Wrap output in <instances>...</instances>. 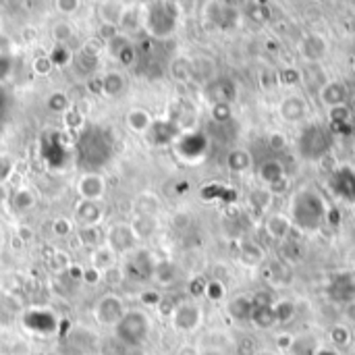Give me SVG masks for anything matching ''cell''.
Returning a JSON list of instances; mask_svg holds the SVG:
<instances>
[{
  "instance_id": "b9f144b4",
  "label": "cell",
  "mask_w": 355,
  "mask_h": 355,
  "mask_svg": "<svg viewBox=\"0 0 355 355\" xmlns=\"http://www.w3.org/2000/svg\"><path fill=\"white\" fill-rule=\"evenodd\" d=\"M52 231H54L58 237L69 235V233H71V221H66V219H56L54 225H52Z\"/></svg>"
},
{
  "instance_id": "83f0119b",
  "label": "cell",
  "mask_w": 355,
  "mask_h": 355,
  "mask_svg": "<svg viewBox=\"0 0 355 355\" xmlns=\"http://www.w3.org/2000/svg\"><path fill=\"white\" fill-rule=\"evenodd\" d=\"M280 252H282V258L285 260H293V262H297V260H302V245L297 243V241H293V239H287V241H282L280 243Z\"/></svg>"
},
{
  "instance_id": "603a6c76",
  "label": "cell",
  "mask_w": 355,
  "mask_h": 355,
  "mask_svg": "<svg viewBox=\"0 0 355 355\" xmlns=\"http://www.w3.org/2000/svg\"><path fill=\"white\" fill-rule=\"evenodd\" d=\"M272 310H274V316H276V324H287L295 316V304H291L289 299L274 302Z\"/></svg>"
},
{
  "instance_id": "8fae6325",
  "label": "cell",
  "mask_w": 355,
  "mask_h": 355,
  "mask_svg": "<svg viewBox=\"0 0 355 355\" xmlns=\"http://www.w3.org/2000/svg\"><path fill=\"white\" fill-rule=\"evenodd\" d=\"M96 318L102 324H119L121 318H123V304H121V299H117V297H104L98 304Z\"/></svg>"
},
{
  "instance_id": "e0dca14e",
  "label": "cell",
  "mask_w": 355,
  "mask_h": 355,
  "mask_svg": "<svg viewBox=\"0 0 355 355\" xmlns=\"http://www.w3.org/2000/svg\"><path fill=\"white\" fill-rule=\"evenodd\" d=\"M299 75H302V82H304L310 90H314V92H320L322 86L328 82L326 75H324V71L318 66V62H316V64H308Z\"/></svg>"
},
{
  "instance_id": "c3c4849f",
  "label": "cell",
  "mask_w": 355,
  "mask_h": 355,
  "mask_svg": "<svg viewBox=\"0 0 355 355\" xmlns=\"http://www.w3.org/2000/svg\"><path fill=\"white\" fill-rule=\"evenodd\" d=\"M297 82H302L299 71H285L282 73V84H297Z\"/></svg>"
},
{
  "instance_id": "f5cc1de1",
  "label": "cell",
  "mask_w": 355,
  "mask_h": 355,
  "mask_svg": "<svg viewBox=\"0 0 355 355\" xmlns=\"http://www.w3.org/2000/svg\"><path fill=\"white\" fill-rule=\"evenodd\" d=\"M88 88L92 90V92H96V94H100V92H104V84H102V79H92L90 84H88Z\"/></svg>"
},
{
  "instance_id": "d590c367",
  "label": "cell",
  "mask_w": 355,
  "mask_h": 355,
  "mask_svg": "<svg viewBox=\"0 0 355 355\" xmlns=\"http://www.w3.org/2000/svg\"><path fill=\"white\" fill-rule=\"evenodd\" d=\"M102 280L106 282V285L114 287V285H119V282L123 280V270L117 268V266H110V268H106V270L102 272Z\"/></svg>"
},
{
  "instance_id": "816d5d0a",
  "label": "cell",
  "mask_w": 355,
  "mask_h": 355,
  "mask_svg": "<svg viewBox=\"0 0 355 355\" xmlns=\"http://www.w3.org/2000/svg\"><path fill=\"white\" fill-rule=\"evenodd\" d=\"M191 291H193V295H204L206 293V280H195L191 285Z\"/></svg>"
},
{
  "instance_id": "d4e9b609",
  "label": "cell",
  "mask_w": 355,
  "mask_h": 355,
  "mask_svg": "<svg viewBox=\"0 0 355 355\" xmlns=\"http://www.w3.org/2000/svg\"><path fill=\"white\" fill-rule=\"evenodd\" d=\"M102 84H104V94L106 96H119L125 88V79H123L121 73H108L102 79Z\"/></svg>"
},
{
  "instance_id": "f907efd6",
  "label": "cell",
  "mask_w": 355,
  "mask_h": 355,
  "mask_svg": "<svg viewBox=\"0 0 355 355\" xmlns=\"http://www.w3.org/2000/svg\"><path fill=\"white\" fill-rule=\"evenodd\" d=\"M177 355H201V353H199V349L193 347V345H183V347L177 351Z\"/></svg>"
},
{
  "instance_id": "74e56055",
  "label": "cell",
  "mask_w": 355,
  "mask_h": 355,
  "mask_svg": "<svg viewBox=\"0 0 355 355\" xmlns=\"http://www.w3.org/2000/svg\"><path fill=\"white\" fill-rule=\"evenodd\" d=\"M252 204L258 206V210H268L272 204V193L270 191H256L252 195Z\"/></svg>"
},
{
  "instance_id": "60d3db41",
  "label": "cell",
  "mask_w": 355,
  "mask_h": 355,
  "mask_svg": "<svg viewBox=\"0 0 355 355\" xmlns=\"http://www.w3.org/2000/svg\"><path fill=\"white\" fill-rule=\"evenodd\" d=\"M247 13L254 21H260V23L270 19V11L266 9V5H252V11H247Z\"/></svg>"
},
{
  "instance_id": "7c38bea8",
  "label": "cell",
  "mask_w": 355,
  "mask_h": 355,
  "mask_svg": "<svg viewBox=\"0 0 355 355\" xmlns=\"http://www.w3.org/2000/svg\"><path fill=\"white\" fill-rule=\"evenodd\" d=\"M208 96L215 104H231L237 98V88L231 79H217L208 86Z\"/></svg>"
},
{
  "instance_id": "f35d334b",
  "label": "cell",
  "mask_w": 355,
  "mask_h": 355,
  "mask_svg": "<svg viewBox=\"0 0 355 355\" xmlns=\"http://www.w3.org/2000/svg\"><path fill=\"white\" fill-rule=\"evenodd\" d=\"M119 36V25H112V23H102L100 29H98V38L102 42H110Z\"/></svg>"
},
{
  "instance_id": "f546056e",
  "label": "cell",
  "mask_w": 355,
  "mask_h": 355,
  "mask_svg": "<svg viewBox=\"0 0 355 355\" xmlns=\"http://www.w3.org/2000/svg\"><path fill=\"white\" fill-rule=\"evenodd\" d=\"M212 302H221L225 297V285H223V280L215 278V280H208L206 282V293Z\"/></svg>"
},
{
  "instance_id": "30bf717a",
  "label": "cell",
  "mask_w": 355,
  "mask_h": 355,
  "mask_svg": "<svg viewBox=\"0 0 355 355\" xmlns=\"http://www.w3.org/2000/svg\"><path fill=\"white\" fill-rule=\"evenodd\" d=\"M332 189L336 191V195L355 201V173L351 169H339L332 179H330Z\"/></svg>"
},
{
  "instance_id": "484cf974",
  "label": "cell",
  "mask_w": 355,
  "mask_h": 355,
  "mask_svg": "<svg viewBox=\"0 0 355 355\" xmlns=\"http://www.w3.org/2000/svg\"><path fill=\"white\" fill-rule=\"evenodd\" d=\"M110 266H114V252L110 247H100L94 254V268L100 270V272H104Z\"/></svg>"
},
{
  "instance_id": "277c9868",
  "label": "cell",
  "mask_w": 355,
  "mask_h": 355,
  "mask_svg": "<svg viewBox=\"0 0 355 355\" xmlns=\"http://www.w3.org/2000/svg\"><path fill=\"white\" fill-rule=\"evenodd\" d=\"M264 229H266V233H268L270 239L282 243V241L291 239V229H293V225H291L289 217L282 215V212H270V215L266 217Z\"/></svg>"
},
{
  "instance_id": "ba28073f",
  "label": "cell",
  "mask_w": 355,
  "mask_h": 355,
  "mask_svg": "<svg viewBox=\"0 0 355 355\" xmlns=\"http://www.w3.org/2000/svg\"><path fill=\"white\" fill-rule=\"evenodd\" d=\"M299 50H302V56L306 58L308 64H316L328 50V44L326 40L320 36V34H308L302 44H299Z\"/></svg>"
},
{
  "instance_id": "5bb4252c",
  "label": "cell",
  "mask_w": 355,
  "mask_h": 355,
  "mask_svg": "<svg viewBox=\"0 0 355 355\" xmlns=\"http://www.w3.org/2000/svg\"><path fill=\"white\" fill-rule=\"evenodd\" d=\"M79 193L86 201H96L104 193V179L100 175H86L79 181Z\"/></svg>"
},
{
  "instance_id": "681fc988",
  "label": "cell",
  "mask_w": 355,
  "mask_h": 355,
  "mask_svg": "<svg viewBox=\"0 0 355 355\" xmlns=\"http://www.w3.org/2000/svg\"><path fill=\"white\" fill-rule=\"evenodd\" d=\"M56 7H58L62 13H73V9L79 7V3H73V0H69V3H56Z\"/></svg>"
},
{
  "instance_id": "ab89813d",
  "label": "cell",
  "mask_w": 355,
  "mask_h": 355,
  "mask_svg": "<svg viewBox=\"0 0 355 355\" xmlns=\"http://www.w3.org/2000/svg\"><path fill=\"white\" fill-rule=\"evenodd\" d=\"M212 117L219 123H225L231 119V104H215L212 106Z\"/></svg>"
},
{
  "instance_id": "7a4b0ae2",
  "label": "cell",
  "mask_w": 355,
  "mask_h": 355,
  "mask_svg": "<svg viewBox=\"0 0 355 355\" xmlns=\"http://www.w3.org/2000/svg\"><path fill=\"white\" fill-rule=\"evenodd\" d=\"M330 146H332V135L322 125H308L299 133V139H297V150H299L302 158H306L310 162L322 160L328 154Z\"/></svg>"
},
{
  "instance_id": "7402d4cb",
  "label": "cell",
  "mask_w": 355,
  "mask_h": 355,
  "mask_svg": "<svg viewBox=\"0 0 355 355\" xmlns=\"http://www.w3.org/2000/svg\"><path fill=\"white\" fill-rule=\"evenodd\" d=\"M249 164H252V156L245 150H233L227 156V167L231 173H243L249 169Z\"/></svg>"
},
{
  "instance_id": "ee69618b",
  "label": "cell",
  "mask_w": 355,
  "mask_h": 355,
  "mask_svg": "<svg viewBox=\"0 0 355 355\" xmlns=\"http://www.w3.org/2000/svg\"><path fill=\"white\" fill-rule=\"evenodd\" d=\"M82 278H84L86 282H90V285H96V282H100V280H102V272H100V270H96V268H88V270H84Z\"/></svg>"
},
{
  "instance_id": "6f0895ef",
  "label": "cell",
  "mask_w": 355,
  "mask_h": 355,
  "mask_svg": "<svg viewBox=\"0 0 355 355\" xmlns=\"http://www.w3.org/2000/svg\"><path fill=\"white\" fill-rule=\"evenodd\" d=\"M0 241H3V233H0Z\"/></svg>"
},
{
  "instance_id": "f6af8a7d",
  "label": "cell",
  "mask_w": 355,
  "mask_h": 355,
  "mask_svg": "<svg viewBox=\"0 0 355 355\" xmlns=\"http://www.w3.org/2000/svg\"><path fill=\"white\" fill-rule=\"evenodd\" d=\"M52 266H54L56 270H64V268H69V256H64L62 252H56V254H54V258H52Z\"/></svg>"
},
{
  "instance_id": "8d00e7d4",
  "label": "cell",
  "mask_w": 355,
  "mask_h": 355,
  "mask_svg": "<svg viewBox=\"0 0 355 355\" xmlns=\"http://www.w3.org/2000/svg\"><path fill=\"white\" fill-rule=\"evenodd\" d=\"M79 237L86 245H98L100 243V235H98V227H82Z\"/></svg>"
},
{
  "instance_id": "4fadbf2b",
  "label": "cell",
  "mask_w": 355,
  "mask_h": 355,
  "mask_svg": "<svg viewBox=\"0 0 355 355\" xmlns=\"http://www.w3.org/2000/svg\"><path fill=\"white\" fill-rule=\"evenodd\" d=\"M258 175L260 179L266 183V185H272L274 189L285 181V167H282L280 160H274V158H268L260 164L258 169Z\"/></svg>"
},
{
  "instance_id": "2e32d148",
  "label": "cell",
  "mask_w": 355,
  "mask_h": 355,
  "mask_svg": "<svg viewBox=\"0 0 355 355\" xmlns=\"http://www.w3.org/2000/svg\"><path fill=\"white\" fill-rule=\"evenodd\" d=\"M249 322L256 324V328H262V330L272 328L276 324V316H274L272 306H254L252 316H249Z\"/></svg>"
},
{
  "instance_id": "9a60e30c",
  "label": "cell",
  "mask_w": 355,
  "mask_h": 355,
  "mask_svg": "<svg viewBox=\"0 0 355 355\" xmlns=\"http://www.w3.org/2000/svg\"><path fill=\"white\" fill-rule=\"evenodd\" d=\"M100 219H102V208L96 201H84L77 206V221L84 227H96Z\"/></svg>"
},
{
  "instance_id": "8992f818",
  "label": "cell",
  "mask_w": 355,
  "mask_h": 355,
  "mask_svg": "<svg viewBox=\"0 0 355 355\" xmlns=\"http://www.w3.org/2000/svg\"><path fill=\"white\" fill-rule=\"evenodd\" d=\"M349 96V90H347V84L341 82V79H332V82H326L322 86V90L318 92V98L320 102L326 106V108H334V106H343L345 100Z\"/></svg>"
},
{
  "instance_id": "9c48e42d",
  "label": "cell",
  "mask_w": 355,
  "mask_h": 355,
  "mask_svg": "<svg viewBox=\"0 0 355 355\" xmlns=\"http://www.w3.org/2000/svg\"><path fill=\"white\" fill-rule=\"evenodd\" d=\"M308 112V104L302 96H287L278 106V114L287 123H299Z\"/></svg>"
},
{
  "instance_id": "3957f363",
  "label": "cell",
  "mask_w": 355,
  "mask_h": 355,
  "mask_svg": "<svg viewBox=\"0 0 355 355\" xmlns=\"http://www.w3.org/2000/svg\"><path fill=\"white\" fill-rule=\"evenodd\" d=\"M169 5H154V11L148 13V29L158 36H171L177 25V11H167Z\"/></svg>"
},
{
  "instance_id": "e575fe53",
  "label": "cell",
  "mask_w": 355,
  "mask_h": 355,
  "mask_svg": "<svg viewBox=\"0 0 355 355\" xmlns=\"http://www.w3.org/2000/svg\"><path fill=\"white\" fill-rule=\"evenodd\" d=\"M32 69H34V73L40 75V77L48 75L50 71H52V60H50V56H40V58H36L34 64H32Z\"/></svg>"
},
{
  "instance_id": "9f6ffc18",
  "label": "cell",
  "mask_w": 355,
  "mask_h": 355,
  "mask_svg": "<svg viewBox=\"0 0 355 355\" xmlns=\"http://www.w3.org/2000/svg\"><path fill=\"white\" fill-rule=\"evenodd\" d=\"M316 355H336L332 349H318V353Z\"/></svg>"
},
{
  "instance_id": "f1b7e54d",
  "label": "cell",
  "mask_w": 355,
  "mask_h": 355,
  "mask_svg": "<svg viewBox=\"0 0 355 355\" xmlns=\"http://www.w3.org/2000/svg\"><path fill=\"white\" fill-rule=\"evenodd\" d=\"M330 341H332L336 347H345V345H349V341H351V330H349L347 326H343V324H336V326L330 328Z\"/></svg>"
},
{
  "instance_id": "52a82bcc",
  "label": "cell",
  "mask_w": 355,
  "mask_h": 355,
  "mask_svg": "<svg viewBox=\"0 0 355 355\" xmlns=\"http://www.w3.org/2000/svg\"><path fill=\"white\" fill-rule=\"evenodd\" d=\"M108 247L114 252V254H125V252H131L137 243V237L133 233L131 227L127 225H117L110 233H108Z\"/></svg>"
},
{
  "instance_id": "7bdbcfd3",
  "label": "cell",
  "mask_w": 355,
  "mask_h": 355,
  "mask_svg": "<svg viewBox=\"0 0 355 355\" xmlns=\"http://www.w3.org/2000/svg\"><path fill=\"white\" fill-rule=\"evenodd\" d=\"M268 141H270V148L272 150H282V148L287 146V137L282 135V133H272Z\"/></svg>"
},
{
  "instance_id": "11a10c76",
  "label": "cell",
  "mask_w": 355,
  "mask_h": 355,
  "mask_svg": "<svg viewBox=\"0 0 355 355\" xmlns=\"http://www.w3.org/2000/svg\"><path fill=\"white\" fill-rule=\"evenodd\" d=\"M254 355H276L274 351H270V349H258Z\"/></svg>"
},
{
  "instance_id": "836d02e7",
  "label": "cell",
  "mask_w": 355,
  "mask_h": 355,
  "mask_svg": "<svg viewBox=\"0 0 355 355\" xmlns=\"http://www.w3.org/2000/svg\"><path fill=\"white\" fill-rule=\"evenodd\" d=\"M48 106H50V110H54V112H66V110H69V98H66L64 94L56 92L54 96H50Z\"/></svg>"
},
{
  "instance_id": "7dc6e473",
  "label": "cell",
  "mask_w": 355,
  "mask_h": 355,
  "mask_svg": "<svg viewBox=\"0 0 355 355\" xmlns=\"http://www.w3.org/2000/svg\"><path fill=\"white\" fill-rule=\"evenodd\" d=\"M17 239H19L21 243H29V241L34 239V231H32L29 227H19V229H17Z\"/></svg>"
},
{
  "instance_id": "ffe728a7",
  "label": "cell",
  "mask_w": 355,
  "mask_h": 355,
  "mask_svg": "<svg viewBox=\"0 0 355 355\" xmlns=\"http://www.w3.org/2000/svg\"><path fill=\"white\" fill-rule=\"evenodd\" d=\"M127 123H129V129L135 131V133H144L152 127V117L144 110V108H133L129 114H127Z\"/></svg>"
},
{
  "instance_id": "6da1fadb",
  "label": "cell",
  "mask_w": 355,
  "mask_h": 355,
  "mask_svg": "<svg viewBox=\"0 0 355 355\" xmlns=\"http://www.w3.org/2000/svg\"><path fill=\"white\" fill-rule=\"evenodd\" d=\"M328 206L316 189H299L291 197V225L304 233H314L324 227Z\"/></svg>"
},
{
  "instance_id": "5b68a950",
  "label": "cell",
  "mask_w": 355,
  "mask_h": 355,
  "mask_svg": "<svg viewBox=\"0 0 355 355\" xmlns=\"http://www.w3.org/2000/svg\"><path fill=\"white\" fill-rule=\"evenodd\" d=\"M201 322V312L197 306H191V304H181L175 308L173 312V324L177 330H183V332H191L199 326Z\"/></svg>"
},
{
  "instance_id": "ac0fdd59",
  "label": "cell",
  "mask_w": 355,
  "mask_h": 355,
  "mask_svg": "<svg viewBox=\"0 0 355 355\" xmlns=\"http://www.w3.org/2000/svg\"><path fill=\"white\" fill-rule=\"evenodd\" d=\"M239 258L245 266L249 268H258L262 262H264V249L254 243V241H245L241 243V249H239Z\"/></svg>"
},
{
  "instance_id": "db71d44e",
  "label": "cell",
  "mask_w": 355,
  "mask_h": 355,
  "mask_svg": "<svg viewBox=\"0 0 355 355\" xmlns=\"http://www.w3.org/2000/svg\"><path fill=\"white\" fill-rule=\"evenodd\" d=\"M144 302H146V304H160V295H156V293L144 295Z\"/></svg>"
},
{
  "instance_id": "d6986e66",
  "label": "cell",
  "mask_w": 355,
  "mask_h": 355,
  "mask_svg": "<svg viewBox=\"0 0 355 355\" xmlns=\"http://www.w3.org/2000/svg\"><path fill=\"white\" fill-rule=\"evenodd\" d=\"M330 295L341 299V302H349L355 297V280L351 276H341L332 282V287H330Z\"/></svg>"
},
{
  "instance_id": "4dcf8cb0",
  "label": "cell",
  "mask_w": 355,
  "mask_h": 355,
  "mask_svg": "<svg viewBox=\"0 0 355 355\" xmlns=\"http://www.w3.org/2000/svg\"><path fill=\"white\" fill-rule=\"evenodd\" d=\"M71 36H73V29H71V25L64 23V21H60V23H56V25L52 27V38H54V42L60 44V46H62Z\"/></svg>"
},
{
  "instance_id": "cb8c5ba5",
  "label": "cell",
  "mask_w": 355,
  "mask_h": 355,
  "mask_svg": "<svg viewBox=\"0 0 355 355\" xmlns=\"http://www.w3.org/2000/svg\"><path fill=\"white\" fill-rule=\"evenodd\" d=\"M289 349L293 351V355H316V353H318L316 339H314V336H306V334L293 339V343H291Z\"/></svg>"
},
{
  "instance_id": "1f68e13d",
  "label": "cell",
  "mask_w": 355,
  "mask_h": 355,
  "mask_svg": "<svg viewBox=\"0 0 355 355\" xmlns=\"http://www.w3.org/2000/svg\"><path fill=\"white\" fill-rule=\"evenodd\" d=\"M349 108L343 104V106H334V108H328V119L332 125H347L349 121Z\"/></svg>"
},
{
  "instance_id": "bcb514c9",
  "label": "cell",
  "mask_w": 355,
  "mask_h": 355,
  "mask_svg": "<svg viewBox=\"0 0 355 355\" xmlns=\"http://www.w3.org/2000/svg\"><path fill=\"white\" fill-rule=\"evenodd\" d=\"M82 117H84V114H79L77 110H66V117H64V123H66V127H79V123H82Z\"/></svg>"
},
{
  "instance_id": "d6a6232c",
  "label": "cell",
  "mask_w": 355,
  "mask_h": 355,
  "mask_svg": "<svg viewBox=\"0 0 355 355\" xmlns=\"http://www.w3.org/2000/svg\"><path fill=\"white\" fill-rule=\"evenodd\" d=\"M13 206H15L17 210H27V208H32V206H34V195H32L27 189H21V191H17V193H15V197H13Z\"/></svg>"
},
{
  "instance_id": "44dd1931",
  "label": "cell",
  "mask_w": 355,
  "mask_h": 355,
  "mask_svg": "<svg viewBox=\"0 0 355 355\" xmlns=\"http://www.w3.org/2000/svg\"><path fill=\"white\" fill-rule=\"evenodd\" d=\"M252 310H254L252 297H235V299L229 304V314H231L235 320H249Z\"/></svg>"
},
{
  "instance_id": "4316f807",
  "label": "cell",
  "mask_w": 355,
  "mask_h": 355,
  "mask_svg": "<svg viewBox=\"0 0 355 355\" xmlns=\"http://www.w3.org/2000/svg\"><path fill=\"white\" fill-rule=\"evenodd\" d=\"M171 71H173V77L177 82H185V79L191 77V62L187 58H177L173 62V69Z\"/></svg>"
}]
</instances>
